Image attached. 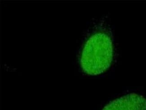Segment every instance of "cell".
<instances>
[{
	"label": "cell",
	"mask_w": 146,
	"mask_h": 110,
	"mask_svg": "<svg viewBox=\"0 0 146 110\" xmlns=\"http://www.w3.org/2000/svg\"><path fill=\"white\" fill-rule=\"evenodd\" d=\"M113 44L107 34L98 33L90 38L83 50L80 65L84 72L92 76L104 72L113 59Z\"/></svg>",
	"instance_id": "obj_1"
},
{
	"label": "cell",
	"mask_w": 146,
	"mask_h": 110,
	"mask_svg": "<svg viewBox=\"0 0 146 110\" xmlns=\"http://www.w3.org/2000/svg\"><path fill=\"white\" fill-rule=\"evenodd\" d=\"M103 110H146V99L136 93H129L110 102Z\"/></svg>",
	"instance_id": "obj_2"
}]
</instances>
